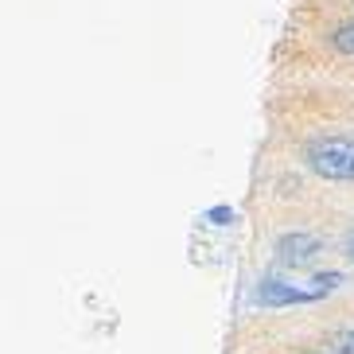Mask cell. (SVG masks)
Returning <instances> with one entry per match:
<instances>
[{
    "mask_svg": "<svg viewBox=\"0 0 354 354\" xmlns=\"http://www.w3.org/2000/svg\"><path fill=\"white\" fill-rule=\"evenodd\" d=\"M308 167L319 179L331 183H354V140L351 136H315L308 152H304Z\"/></svg>",
    "mask_w": 354,
    "mask_h": 354,
    "instance_id": "obj_1",
    "label": "cell"
},
{
    "mask_svg": "<svg viewBox=\"0 0 354 354\" xmlns=\"http://www.w3.org/2000/svg\"><path fill=\"white\" fill-rule=\"evenodd\" d=\"M319 292L315 288H300L292 281H281V277H261L257 288H253V304L261 308H288V304H315Z\"/></svg>",
    "mask_w": 354,
    "mask_h": 354,
    "instance_id": "obj_2",
    "label": "cell"
},
{
    "mask_svg": "<svg viewBox=\"0 0 354 354\" xmlns=\"http://www.w3.org/2000/svg\"><path fill=\"white\" fill-rule=\"evenodd\" d=\"M319 253H323V241L315 234H308V230H288V234L277 238V257L288 269H308Z\"/></svg>",
    "mask_w": 354,
    "mask_h": 354,
    "instance_id": "obj_3",
    "label": "cell"
},
{
    "mask_svg": "<svg viewBox=\"0 0 354 354\" xmlns=\"http://www.w3.org/2000/svg\"><path fill=\"white\" fill-rule=\"evenodd\" d=\"M331 43H335V51L354 55V24H343V28H339V32L331 35Z\"/></svg>",
    "mask_w": 354,
    "mask_h": 354,
    "instance_id": "obj_4",
    "label": "cell"
},
{
    "mask_svg": "<svg viewBox=\"0 0 354 354\" xmlns=\"http://www.w3.org/2000/svg\"><path fill=\"white\" fill-rule=\"evenodd\" d=\"M331 354H354V331L339 335V339H335V346H331Z\"/></svg>",
    "mask_w": 354,
    "mask_h": 354,
    "instance_id": "obj_5",
    "label": "cell"
},
{
    "mask_svg": "<svg viewBox=\"0 0 354 354\" xmlns=\"http://www.w3.org/2000/svg\"><path fill=\"white\" fill-rule=\"evenodd\" d=\"M210 218H214V226H226V218L234 222V210H226V207H218V210H210Z\"/></svg>",
    "mask_w": 354,
    "mask_h": 354,
    "instance_id": "obj_6",
    "label": "cell"
},
{
    "mask_svg": "<svg viewBox=\"0 0 354 354\" xmlns=\"http://www.w3.org/2000/svg\"><path fill=\"white\" fill-rule=\"evenodd\" d=\"M346 257L354 261V234H351V238H346Z\"/></svg>",
    "mask_w": 354,
    "mask_h": 354,
    "instance_id": "obj_7",
    "label": "cell"
}]
</instances>
